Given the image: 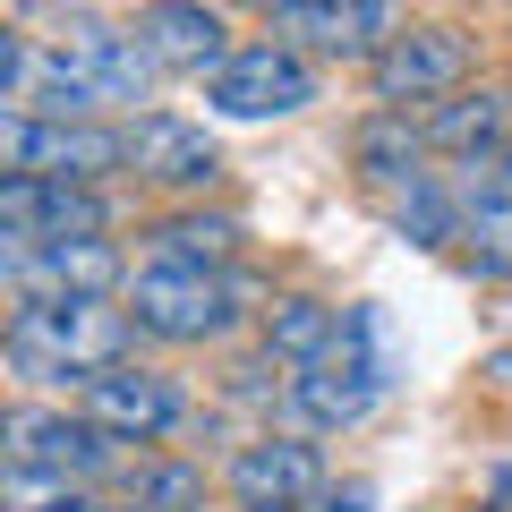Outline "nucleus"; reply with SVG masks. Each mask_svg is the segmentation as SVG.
<instances>
[{"mask_svg":"<svg viewBox=\"0 0 512 512\" xmlns=\"http://www.w3.org/2000/svg\"><path fill=\"white\" fill-rule=\"evenodd\" d=\"M128 342H137V316L111 299H18V316H9L18 384H94L128 367Z\"/></svg>","mask_w":512,"mask_h":512,"instance_id":"nucleus-1","label":"nucleus"},{"mask_svg":"<svg viewBox=\"0 0 512 512\" xmlns=\"http://www.w3.org/2000/svg\"><path fill=\"white\" fill-rule=\"evenodd\" d=\"M128 316H137V333H154V342H222V333L248 316V282H239L231 265L154 256V265H137V282H128Z\"/></svg>","mask_w":512,"mask_h":512,"instance_id":"nucleus-2","label":"nucleus"},{"mask_svg":"<svg viewBox=\"0 0 512 512\" xmlns=\"http://www.w3.org/2000/svg\"><path fill=\"white\" fill-rule=\"evenodd\" d=\"M384 393H393V367H384V350H376V316H350L342 350L291 376V419L308 427V436H342V427H359Z\"/></svg>","mask_w":512,"mask_h":512,"instance_id":"nucleus-3","label":"nucleus"},{"mask_svg":"<svg viewBox=\"0 0 512 512\" xmlns=\"http://www.w3.org/2000/svg\"><path fill=\"white\" fill-rule=\"evenodd\" d=\"M0 163L26 171V180H111L128 163V128H94V120H35V111H9L0 120Z\"/></svg>","mask_w":512,"mask_h":512,"instance_id":"nucleus-4","label":"nucleus"},{"mask_svg":"<svg viewBox=\"0 0 512 512\" xmlns=\"http://www.w3.org/2000/svg\"><path fill=\"white\" fill-rule=\"evenodd\" d=\"M205 103H214L222 120H291V111L316 103V69L291 43H239V52L205 77Z\"/></svg>","mask_w":512,"mask_h":512,"instance_id":"nucleus-5","label":"nucleus"},{"mask_svg":"<svg viewBox=\"0 0 512 512\" xmlns=\"http://www.w3.org/2000/svg\"><path fill=\"white\" fill-rule=\"evenodd\" d=\"M0 274L18 299H111L120 291V248L94 239H0Z\"/></svg>","mask_w":512,"mask_h":512,"instance_id":"nucleus-6","label":"nucleus"},{"mask_svg":"<svg viewBox=\"0 0 512 512\" xmlns=\"http://www.w3.org/2000/svg\"><path fill=\"white\" fill-rule=\"evenodd\" d=\"M0 436H9V461L52 470V478H77V487H94V478L120 470V436L94 427L86 410H35V402H18Z\"/></svg>","mask_w":512,"mask_h":512,"instance_id":"nucleus-7","label":"nucleus"},{"mask_svg":"<svg viewBox=\"0 0 512 512\" xmlns=\"http://www.w3.org/2000/svg\"><path fill=\"white\" fill-rule=\"evenodd\" d=\"M367 77H376L384 111L444 103V94L470 86V35H461V26H410V35H393L376 60H367Z\"/></svg>","mask_w":512,"mask_h":512,"instance_id":"nucleus-8","label":"nucleus"},{"mask_svg":"<svg viewBox=\"0 0 512 512\" xmlns=\"http://www.w3.org/2000/svg\"><path fill=\"white\" fill-rule=\"evenodd\" d=\"M393 35H402L393 0H291V9H274V43L308 60H376Z\"/></svg>","mask_w":512,"mask_h":512,"instance_id":"nucleus-9","label":"nucleus"},{"mask_svg":"<svg viewBox=\"0 0 512 512\" xmlns=\"http://www.w3.org/2000/svg\"><path fill=\"white\" fill-rule=\"evenodd\" d=\"M111 231V197L77 180H26L9 171L0 180V239H94Z\"/></svg>","mask_w":512,"mask_h":512,"instance_id":"nucleus-10","label":"nucleus"},{"mask_svg":"<svg viewBox=\"0 0 512 512\" xmlns=\"http://www.w3.org/2000/svg\"><path fill=\"white\" fill-rule=\"evenodd\" d=\"M86 419L111 427L120 444H163L171 427L188 419V393L163 376V367H111V376L86 384Z\"/></svg>","mask_w":512,"mask_h":512,"instance_id":"nucleus-11","label":"nucleus"},{"mask_svg":"<svg viewBox=\"0 0 512 512\" xmlns=\"http://www.w3.org/2000/svg\"><path fill=\"white\" fill-rule=\"evenodd\" d=\"M128 35L146 43V60L171 69V77H214L222 60H231V26H222L205 0H146Z\"/></svg>","mask_w":512,"mask_h":512,"instance_id":"nucleus-12","label":"nucleus"},{"mask_svg":"<svg viewBox=\"0 0 512 512\" xmlns=\"http://www.w3.org/2000/svg\"><path fill=\"white\" fill-rule=\"evenodd\" d=\"M325 487V453H316L308 436H256L231 453V495L256 512H291L308 504V495Z\"/></svg>","mask_w":512,"mask_h":512,"instance_id":"nucleus-13","label":"nucleus"},{"mask_svg":"<svg viewBox=\"0 0 512 512\" xmlns=\"http://www.w3.org/2000/svg\"><path fill=\"white\" fill-rule=\"evenodd\" d=\"M128 171L154 188H205L222 171V146L197 120H171V111H137L128 120Z\"/></svg>","mask_w":512,"mask_h":512,"instance_id":"nucleus-14","label":"nucleus"},{"mask_svg":"<svg viewBox=\"0 0 512 512\" xmlns=\"http://www.w3.org/2000/svg\"><path fill=\"white\" fill-rule=\"evenodd\" d=\"M427 154H436V137H427V120H410V111H376V120H359V137H350L359 180L367 188H393V197H410L419 180H436Z\"/></svg>","mask_w":512,"mask_h":512,"instance_id":"nucleus-15","label":"nucleus"},{"mask_svg":"<svg viewBox=\"0 0 512 512\" xmlns=\"http://www.w3.org/2000/svg\"><path fill=\"white\" fill-rule=\"evenodd\" d=\"M60 52H69V69L94 86V103H146V86L163 77L146 60V43H137V35H111V26H77Z\"/></svg>","mask_w":512,"mask_h":512,"instance_id":"nucleus-16","label":"nucleus"},{"mask_svg":"<svg viewBox=\"0 0 512 512\" xmlns=\"http://www.w3.org/2000/svg\"><path fill=\"white\" fill-rule=\"evenodd\" d=\"M427 137H436V154H461V163L512 146V86H461L427 103Z\"/></svg>","mask_w":512,"mask_h":512,"instance_id":"nucleus-17","label":"nucleus"},{"mask_svg":"<svg viewBox=\"0 0 512 512\" xmlns=\"http://www.w3.org/2000/svg\"><path fill=\"white\" fill-rule=\"evenodd\" d=\"M342 333H350V316L325 308V299H274V308H265V350H274L282 367L333 359V350H342Z\"/></svg>","mask_w":512,"mask_h":512,"instance_id":"nucleus-18","label":"nucleus"},{"mask_svg":"<svg viewBox=\"0 0 512 512\" xmlns=\"http://www.w3.org/2000/svg\"><path fill=\"white\" fill-rule=\"evenodd\" d=\"M239 222L231 214H171L154 222V256H180V265H231Z\"/></svg>","mask_w":512,"mask_h":512,"instance_id":"nucleus-19","label":"nucleus"},{"mask_svg":"<svg viewBox=\"0 0 512 512\" xmlns=\"http://www.w3.org/2000/svg\"><path fill=\"white\" fill-rule=\"evenodd\" d=\"M128 504H146V512H205V470L197 461H137V470H128Z\"/></svg>","mask_w":512,"mask_h":512,"instance_id":"nucleus-20","label":"nucleus"},{"mask_svg":"<svg viewBox=\"0 0 512 512\" xmlns=\"http://www.w3.org/2000/svg\"><path fill=\"white\" fill-rule=\"evenodd\" d=\"M0 512H103V504H94V487H77V478H52V470L9 461V478H0Z\"/></svg>","mask_w":512,"mask_h":512,"instance_id":"nucleus-21","label":"nucleus"},{"mask_svg":"<svg viewBox=\"0 0 512 512\" xmlns=\"http://www.w3.org/2000/svg\"><path fill=\"white\" fill-rule=\"evenodd\" d=\"M461 248H470L478 274H512V197L461 205Z\"/></svg>","mask_w":512,"mask_h":512,"instance_id":"nucleus-22","label":"nucleus"},{"mask_svg":"<svg viewBox=\"0 0 512 512\" xmlns=\"http://www.w3.org/2000/svg\"><path fill=\"white\" fill-rule=\"evenodd\" d=\"M393 222H402V239H419V248H444V239H461V197L444 180H419Z\"/></svg>","mask_w":512,"mask_h":512,"instance_id":"nucleus-23","label":"nucleus"},{"mask_svg":"<svg viewBox=\"0 0 512 512\" xmlns=\"http://www.w3.org/2000/svg\"><path fill=\"white\" fill-rule=\"evenodd\" d=\"M453 197H461V205L512 197V146H495V154H470V163H461V180H453Z\"/></svg>","mask_w":512,"mask_h":512,"instance_id":"nucleus-24","label":"nucleus"},{"mask_svg":"<svg viewBox=\"0 0 512 512\" xmlns=\"http://www.w3.org/2000/svg\"><path fill=\"white\" fill-rule=\"evenodd\" d=\"M325 512H367V487H342V495H325Z\"/></svg>","mask_w":512,"mask_h":512,"instance_id":"nucleus-25","label":"nucleus"},{"mask_svg":"<svg viewBox=\"0 0 512 512\" xmlns=\"http://www.w3.org/2000/svg\"><path fill=\"white\" fill-rule=\"evenodd\" d=\"M103 512H146V504H103Z\"/></svg>","mask_w":512,"mask_h":512,"instance_id":"nucleus-26","label":"nucleus"},{"mask_svg":"<svg viewBox=\"0 0 512 512\" xmlns=\"http://www.w3.org/2000/svg\"><path fill=\"white\" fill-rule=\"evenodd\" d=\"M265 9H291V0H265Z\"/></svg>","mask_w":512,"mask_h":512,"instance_id":"nucleus-27","label":"nucleus"},{"mask_svg":"<svg viewBox=\"0 0 512 512\" xmlns=\"http://www.w3.org/2000/svg\"><path fill=\"white\" fill-rule=\"evenodd\" d=\"M248 512H256V504H248Z\"/></svg>","mask_w":512,"mask_h":512,"instance_id":"nucleus-28","label":"nucleus"}]
</instances>
